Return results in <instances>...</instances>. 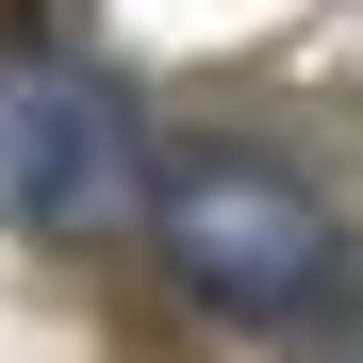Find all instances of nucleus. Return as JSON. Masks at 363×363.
I'll list each match as a JSON object with an SVG mask.
<instances>
[{
	"instance_id": "f03ea898",
	"label": "nucleus",
	"mask_w": 363,
	"mask_h": 363,
	"mask_svg": "<svg viewBox=\"0 0 363 363\" xmlns=\"http://www.w3.org/2000/svg\"><path fill=\"white\" fill-rule=\"evenodd\" d=\"M0 215L17 231L149 215V116H133L116 67H67V50H17L0 67Z\"/></svg>"
},
{
	"instance_id": "f257e3e1",
	"label": "nucleus",
	"mask_w": 363,
	"mask_h": 363,
	"mask_svg": "<svg viewBox=\"0 0 363 363\" xmlns=\"http://www.w3.org/2000/svg\"><path fill=\"white\" fill-rule=\"evenodd\" d=\"M149 231H165L182 297L231 314V330H314V314H347V215H330L297 165L199 149V165L149 182Z\"/></svg>"
}]
</instances>
